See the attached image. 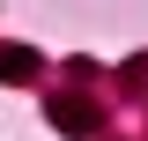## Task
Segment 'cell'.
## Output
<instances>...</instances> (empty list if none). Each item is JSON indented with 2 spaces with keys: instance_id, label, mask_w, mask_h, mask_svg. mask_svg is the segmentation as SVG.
Segmentation results:
<instances>
[{
  "instance_id": "1",
  "label": "cell",
  "mask_w": 148,
  "mask_h": 141,
  "mask_svg": "<svg viewBox=\"0 0 148 141\" xmlns=\"http://www.w3.org/2000/svg\"><path fill=\"white\" fill-rule=\"evenodd\" d=\"M37 74V52H22V45H0V82H30Z\"/></svg>"
},
{
  "instance_id": "2",
  "label": "cell",
  "mask_w": 148,
  "mask_h": 141,
  "mask_svg": "<svg viewBox=\"0 0 148 141\" xmlns=\"http://www.w3.org/2000/svg\"><path fill=\"white\" fill-rule=\"evenodd\" d=\"M52 119H59V126H67V134H89V111H82V104H59V111H52Z\"/></svg>"
}]
</instances>
